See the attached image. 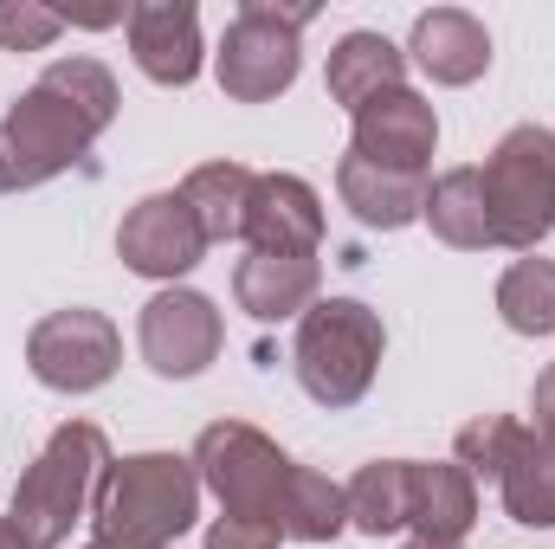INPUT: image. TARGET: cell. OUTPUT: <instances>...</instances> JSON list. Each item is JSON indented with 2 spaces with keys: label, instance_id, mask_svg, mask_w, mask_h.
<instances>
[{
  "label": "cell",
  "instance_id": "cell-1",
  "mask_svg": "<svg viewBox=\"0 0 555 549\" xmlns=\"http://www.w3.org/2000/svg\"><path fill=\"white\" fill-rule=\"evenodd\" d=\"M117 78L104 59L72 52L52 59L0 117V194L46 188L52 175L78 168L91 142L117 124Z\"/></svg>",
  "mask_w": 555,
  "mask_h": 549
},
{
  "label": "cell",
  "instance_id": "cell-26",
  "mask_svg": "<svg viewBox=\"0 0 555 549\" xmlns=\"http://www.w3.org/2000/svg\"><path fill=\"white\" fill-rule=\"evenodd\" d=\"M59 33H65V13H59V7L0 0V52H46Z\"/></svg>",
  "mask_w": 555,
  "mask_h": 549
},
{
  "label": "cell",
  "instance_id": "cell-3",
  "mask_svg": "<svg viewBox=\"0 0 555 549\" xmlns=\"http://www.w3.org/2000/svg\"><path fill=\"white\" fill-rule=\"evenodd\" d=\"M382 356H388V330H382V310H369L362 297H317L297 317L291 369L317 408H356L375 388Z\"/></svg>",
  "mask_w": 555,
  "mask_h": 549
},
{
  "label": "cell",
  "instance_id": "cell-23",
  "mask_svg": "<svg viewBox=\"0 0 555 549\" xmlns=\"http://www.w3.org/2000/svg\"><path fill=\"white\" fill-rule=\"evenodd\" d=\"M278 531L297 537V544H330V537H343V531H349V498H343V485H336L330 472L291 459V478H284V491H278Z\"/></svg>",
  "mask_w": 555,
  "mask_h": 549
},
{
  "label": "cell",
  "instance_id": "cell-31",
  "mask_svg": "<svg viewBox=\"0 0 555 549\" xmlns=\"http://www.w3.org/2000/svg\"><path fill=\"white\" fill-rule=\"evenodd\" d=\"M401 549H465V544H439V537H408Z\"/></svg>",
  "mask_w": 555,
  "mask_h": 549
},
{
  "label": "cell",
  "instance_id": "cell-21",
  "mask_svg": "<svg viewBox=\"0 0 555 549\" xmlns=\"http://www.w3.org/2000/svg\"><path fill=\"white\" fill-rule=\"evenodd\" d=\"M253 168L246 162H201L188 168L181 181V201L194 207L207 246H227V240H246V207H253Z\"/></svg>",
  "mask_w": 555,
  "mask_h": 549
},
{
  "label": "cell",
  "instance_id": "cell-20",
  "mask_svg": "<svg viewBox=\"0 0 555 549\" xmlns=\"http://www.w3.org/2000/svg\"><path fill=\"white\" fill-rule=\"evenodd\" d=\"M343 498H349V531H362L375 544L408 531L414 524V459H369L343 485Z\"/></svg>",
  "mask_w": 555,
  "mask_h": 549
},
{
  "label": "cell",
  "instance_id": "cell-24",
  "mask_svg": "<svg viewBox=\"0 0 555 549\" xmlns=\"http://www.w3.org/2000/svg\"><path fill=\"white\" fill-rule=\"evenodd\" d=\"M498 317L517 336H555V259H517L498 278Z\"/></svg>",
  "mask_w": 555,
  "mask_h": 549
},
{
  "label": "cell",
  "instance_id": "cell-12",
  "mask_svg": "<svg viewBox=\"0 0 555 549\" xmlns=\"http://www.w3.org/2000/svg\"><path fill=\"white\" fill-rule=\"evenodd\" d=\"M124 26H130V59H137V72L149 85L181 91V85L201 78L207 46H201V13H194V0H142V7H130Z\"/></svg>",
  "mask_w": 555,
  "mask_h": 549
},
{
  "label": "cell",
  "instance_id": "cell-8",
  "mask_svg": "<svg viewBox=\"0 0 555 549\" xmlns=\"http://www.w3.org/2000/svg\"><path fill=\"white\" fill-rule=\"evenodd\" d=\"M117 362H124V336L91 304H72V310L39 317L33 336H26V369L52 395H98L117 375Z\"/></svg>",
  "mask_w": 555,
  "mask_h": 549
},
{
  "label": "cell",
  "instance_id": "cell-9",
  "mask_svg": "<svg viewBox=\"0 0 555 549\" xmlns=\"http://www.w3.org/2000/svg\"><path fill=\"white\" fill-rule=\"evenodd\" d=\"M227 343V317L207 291H188V284H162L137 317V349L142 362L162 375V382H194L214 369Z\"/></svg>",
  "mask_w": 555,
  "mask_h": 549
},
{
  "label": "cell",
  "instance_id": "cell-11",
  "mask_svg": "<svg viewBox=\"0 0 555 549\" xmlns=\"http://www.w3.org/2000/svg\"><path fill=\"white\" fill-rule=\"evenodd\" d=\"M433 149H439V117H433V104L420 91H408V85L388 91V98H375V104H362L349 117V155H362L375 168L426 175Z\"/></svg>",
  "mask_w": 555,
  "mask_h": 549
},
{
  "label": "cell",
  "instance_id": "cell-16",
  "mask_svg": "<svg viewBox=\"0 0 555 549\" xmlns=\"http://www.w3.org/2000/svg\"><path fill=\"white\" fill-rule=\"evenodd\" d=\"M323 272L317 259H284V253H246L233 266V297L253 323H291L317 304Z\"/></svg>",
  "mask_w": 555,
  "mask_h": 549
},
{
  "label": "cell",
  "instance_id": "cell-14",
  "mask_svg": "<svg viewBox=\"0 0 555 549\" xmlns=\"http://www.w3.org/2000/svg\"><path fill=\"white\" fill-rule=\"evenodd\" d=\"M408 59H414L433 85H452V91H459V85H478V78L491 72V33H485V20L465 13V7H433V13L414 20Z\"/></svg>",
  "mask_w": 555,
  "mask_h": 549
},
{
  "label": "cell",
  "instance_id": "cell-5",
  "mask_svg": "<svg viewBox=\"0 0 555 549\" xmlns=\"http://www.w3.org/2000/svg\"><path fill=\"white\" fill-rule=\"evenodd\" d=\"M485 181V214H491V246L537 253L555 233V130L550 124H517L478 168Z\"/></svg>",
  "mask_w": 555,
  "mask_h": 549
},
{
  "label": "cell",
  "instance_id": "cell-25",
  "mask_svg": "<svg viewBox=\"0 0 555 549\" xmlns=\"http://www.w3.org/2000/svg\"><path fill=\"white\" fill-rule=\"evenodd\" d=\"M517 433H524V420H511V413H478L472 426H459L452 452H459V465H465L472 478H498L504 459H511V446H517Z\"/></svg>",
  "mask_w": 555,
  "mask_h": 549
},
{
  "label": "cell",
  "instance_id": "cell-2",
  "mask_svg": "<svg viewBox=\"0 0 555 549\" xmlns=\"http://www.w3.org/2000/svg\"><path fill=\"white\" fill-rule=\"evenodd\" d=\"M104 472H111V439H104V426H98V420H65V426L39 446V459L20 472L7 518L20 524V537L33 549H65L72 531H78V518L91 511Z\"/></svg>",
  "mask_w": 555,
  "mask_h": 549
},
{
  "label": "cell",
  "instance_id": "cell-7",
  "mask_svg": "<svg viewBox=\"0 0 555 549\" xmlns=\"http://www.w3.org/2000/svg\"><path fill=\"white\" fill-rule=\"evenodd\" d=\"M188 459L201 472V491L220 498V518L278 524V491L291 478V459L278 452L272 433H259L253 420H214V426H201Z\"/></svg>",
  "mask_w": 555,
  "mask_h": 549
},
{
  "label": "cell",
  "instance_id": "cell-22",
  "mask_svg": "<svg viewBox=\"0 0 555 549\" xmlns=\"http://www.w3.org/2000/svg\"><path fill=\"white\" fill-rule=\"evenodd\" d=\"M439 246L452 253H485L491 246V214H485V181L478 168H446L439 181H426V214Z\"/></svg>",
  "mask_w": 555,
  "mask_h": 549
},
{
  "label": "cell",
  "instance_id": "cell-13",
  "mask_svg": "<svg viewBox=\"0 0 555 549\" xmlns=\"http://www.w3.org/2000/svg\"><path fill=\"white\" fill-rule=\"evenodd\" d=\"M246 240H253V253L317 259V246H323V194L304 175H259L253 207H246Z\"/></svg>",
  "mask_w": 555,
  "mask_h": 549
},
{
  "label": "cell",
  "instance_id": "cell-28",
  "mask_svg": "<svg viewBox=\"0 0 555 549\" xmlns=\"http://www.w3.org/2000/svg\"><path fill=\"white\" fill-rule=\"evenodd\" d=\"M530 413H537V420H550V426H555V362L543 369V375H537V395H530Z\"/></svg>",
  "mask_w": 555,
  "mask_h": 549
},
{
  "label": "cell",
  "instance_id": "cell-15",
  "mask_svg": "<svg viewBox=\"0 0 555 549\" xmlns=\"http://www.w3.org/2000/svg\"><path fill=\"white\" fill-rule=\"evenodd\" d=\"M401 85H408V52H401L388 33L356 26V33H343V39L330 46L323 91H330V104H343L349 117H356L362 104H375V98L401 91Z\"/></svg>",
  "mask_w": 555,
  "mask_h": 549
},
{
  "label": "cell",
  "instance_id": "cell-18",
  "mask_svg": "<svg viewBox=\"0 0 555 549\" xmlns=\"http://www.w3.org/2000/svg\"><path fill=\"white\" fill-rule=\"evenodd\" d=\"M498 498L524 531H555V426L537 420L517 433L504 472H498Z\"/></svg>",
  "mask_w": 555,
  "mask_h": 549
},
{
  "label": "cell",
  "instance_id": "cell-19",
  "mask_svg": "<svg viewBox=\"0 0 555 549\" xmlns=\"http://www.w3.org/2000/svg\"><path fill=\"white\" fill-rule=\"evenodd\" d=\"M478 524V478L459 459H414V537L439 544H465V531Z\"/></svg>",
  "mask_w": 555,
  "mask_h": 549
},
{
  "label": "cell",
  "instance_id": "cell-29",
  "mask_svg": "<svg viewBox=\"0 0 555 549\" xmlns=\"http://www.w3.org/2000/svg\"><path fill=\"white\" fill-rule=\"evenodd\" d=\"M85 549H162V544H137V537H104V531H91Z\"/></svg>",
  "mask_w": 555,
  "mask_h": 549
},
{
  "label": "cell",
  "instance_id": "cell-10",
  "mask_svg": "<svg viewBox=\"0 0 555 549\" xmlns=\"http://www.w3.org/2000/svg\"><path fill=\"white\" fill-rule=\"evenodd\" d=\"M117 259L137 278L155 284H175L207 259V233L194 220V207L181 201V188H162V194H142L137 207L124 214L117 227Z\"/></svg>",
  "mask_w": 555,
  "mask_h": 549
},
{
  "label": "cell",
  "instance_id": "cell-27",
  "mask_svg": "<svg viewBox=\"0 0 555 549\" xmlns=\"http://www.w3.org/2000/svg\"><path fill=\"white\" fill-rule=\"evenodd\" d=\"M278 544H284L278 524H259V518H220L201 549H278Z\"/></svg>",
  "mask_w": 555,
  "mask_h": 549
},
{
  "label": "cell",
  "instance_id": "cell-6",
  "mask_svg": "<svg viewBox=\"0 0 555 549\" xmlns=\"http://www.w3.org/2000/svg\"><path fill=\"white\" fill-rule=\"evenodd\" d=\"M317 7H278V0H246L214 52V78L233 104H272L304 72V26Z\"/></svg>",
  "mask_w": 555,
  "mask_h": 549
},
{
  "label": "cell",
  "instance_id": "cell-4",
  "mask_svg": "<svg viewBox=\"0 0 555 549\" xmlns=\"http://www.w3.org/2000/svg\"><path fill=\"white\" fill-rule=\"evenodd\" d=\"M91 518H98L91 531H104V537H137V544L175 549L201 518V472L181 452L111 459V472L91 498Z\"/></svg>",
  "mask_w": 555,
  "mask_h": 549
},
{
  "label": "cell",
  "instance_id": "cell-17",
  "mask_svg": "<svg viewBox=\"0 0 555 549\" xmlns=\"http://www.w3.org/2000/svg\"><path fill=\"white\" fill-rule=\"evenodd\" d=\"M336 194L343 207L375 227V233H401L426 214V175H401V168H375L362 155H343L336 162Z\"/></svg>",
  "mask_w": 555,
  "mask_h": 549
},
{
  "label": "cell",
  "instance_id": "cell-30",
  "mask_svg": "<svg viewBox=\"0 0 555 549\" xmlns=\"http://www.w3.org/2000/svg\"><path fill=\"white\" fill-rule=\"evenodd\" d=\"M0 549H33L26 537H20V524H13V518H0Z\"/></svg>",
  "mask_w": 555,
  "mask_h": 549
}]
</instances>
